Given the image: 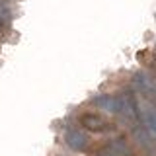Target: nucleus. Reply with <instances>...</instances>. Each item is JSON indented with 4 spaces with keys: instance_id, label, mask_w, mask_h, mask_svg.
Here are the masks:
<instances>
[{
    "instance_id": "f257e3e1",
    "label": "nucleus",
    "mask_w": 156,
    "mask_h": 156,
    "mask_svg": "<svg viewBox=\"0 0 156 156\" xmlns=\"http://www.w3.org/2000/svg\"><path fill=\"white\" fill-rule=\"evenodd\" d=\"M117 115L125 117V121H139V101L133 90H125L117 94Z\"/></svg>"
},
{
    "instance_id": "f03ea898",
    "label": "nucleus",
    "mask_w": 156,
    "mask_h": 156,
    "mask_svg": "<svg viewBox=\"0 0 156 156\" xmlns=\"http://www.w3.org/2000/svg\"><path fill=\"white\" fill-rule=\"evenodd\" d=\"M139 121L148 131V135L156 139V105L152 101L144 100L143 104H139Z\"/></svg>"
},
{
    "instance_id": "7ed1b4c3",
    "label": "nucleus",
    "mask_w": 156,
    "mask_h": 156,
    "mask_svg": "<svg viewBox=\"0 0 156 156\" xmlns=\"http://www.w3.org/2000/svg\"><path fill=\"white\" fill-rule=\"evenodd\" d=\"M78 121L90 133H109V131H113V123H109L107 119H104L98 113H84V115H80Z\"/></svg>"
},
{
    "instance_id": "20e7f679",
    "label": "nucleus",
    "mask_w": 156,
    "mask_h": 156,
    "mask_svg": "<svg viewBox=\"0 0 156 156\" xmlns=\"http://www.w3.org/2000/svg\"><path fill=\"white\" fill-rule=\"evenodd\" d=\"M66 144L70 146L72 150H86L88 148V136L84 131H78V129H68L65 135Z\"/></svg>"
},
{
    "instance_id": "39448f33",
    "label": "nucleus",
    "mask_w": 156,
    "mask_h": 156,
    "mask_svg": "<svg viewBox=\"0 0 156 156\" xmlns=\"http://www.w3.org/2000/svg\"><path fill=\"white\" fill-rule=\"evenodd\" d=\"M98 109H104L107 113H117V96H111V94H101V96H96L92 100Z\"/></svg>"
},
{
    "instance_id": "423d86ee",
    "label": "nucleus",
    "mask_w": 156,
    "mask_h": 156,
    "mask_svg": "<svg viewBox=\"0 0 156 156\" xmlns=\"http://www.w3.org/2000/svg\"><path fill=\"white\" fill-rule=\"evenodd\" d=\"M109 146L115 152V156H133V148H131L129 143L125 140V136H115V139H111Z\"/></svg>"
},
{
    "instance_id": "0eeeda50",
    "label": "nucleus",
    "mask_w": 156,
    "mask_h": 156,
    "mask_svg": "<svg viewBox=\"0 0 156 156\" xmlns=\"http://www.w3.org/2000/svg\"><path fill=\"white\" fill-rule=\"evenodd\" d=\"M90 156H115V152L111 150L109 143H105V144L94 146V148H92V152H90Z\"/></svg>"
},
{
    "instance_id": "6e6552de",
    "label": "nucleus",
    "mask_w": 156,
    "mask_h": 156,
    "mask_svg": "<svg viewBox=\"0 0 156 156\" xmlns=\"http://www.w3.org/2000/svg\"><path fill=\"white\" fill-rule=\"evenodd\" d=\"M154 53H156V47H154Z\"/></svg>"
}]
</instances>
